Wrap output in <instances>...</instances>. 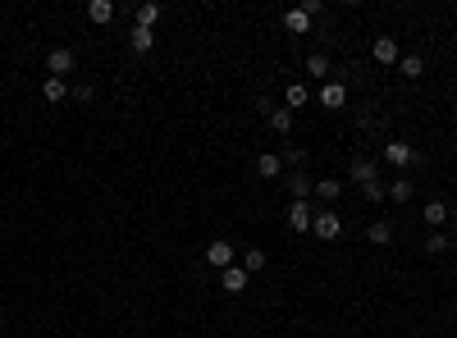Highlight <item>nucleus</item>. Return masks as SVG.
Masks as SVG:
<instances>
[{
    "instance_id": "obj_6",
    "label": "nucleus",
    "mask_w": 457,
    "mask_h": 338,
    "mask_svg": "<svg viewBox=\"0 0 457 338\" xmlns=\"http://www.w3.org/2000/svg\"><path fill=\"white\" fill-rule=\"evenodd\" d=\"M311 219H316L311 201H293V206H288V229H293V234H307V229H311Z\"/></svg>"
},
{
    "instance_id": "obj_26",
    "label": "nucleus",
    "mask_w": 457,
    "mask_h": 338,
    "mask_svg": "<svg viewBox=\"0 0 457 338\" xmlns=\"http://www.w3.org/2000/svg\"><path fill=\"white\" fill-rule=\"evenodd\" d=\"M362 197L371 201V206H380V201H384V183H380V179H375V183H366V188H362Z\"/></svg>"
},
{
    "instance_id": "obj_10",
    "label": "nucleus",
    "mask_w": 457,
    "mask_h": 338,
    "mask_svg": "<svg viewBox=\"0 0 457 338\" xmlns=\"http://www.w3.org/2000/svg\"><path fill=\"white\" fill-rule=\"evenodd\" d=\"M288 192H293V201H311V197H316V179L293 174V179H288Z\"/></svg>"
},
{
    "instance_id": "obj_15",
    "label": "nucleus",
    "mask_w": 457,
    "mask_h": 338,
    "mask_svg": "<svg viewBox=\"0 0 457 338\" xmlns=\"http://www.w3.org/2000/svg\"><path fill=\"white\" fill-rule=\"evenodd\" d=\"M366 238H371L375 247L393 243V224H388V219H371V229H366Z\"/></svg>"
},
{
    "instance_id": "obj_9",
    "label": "nucleus",
    "mask_w": 457,
    "mask_h": 338,
    "mask_svg": "<svg viewBox=\"0 0 457 338\" xmlns=\"http://www.w3.org/2000/svg\"><path fill=\"white\" fill-rule=\"evenodd\" d=\"M129 46H133L138 55H147L151 46H155V28H138V23H133V32H129Z\"/></svg>"
},
{
    "instance_id": "obj_12",
    "label": "nucleus",
    "mask_w": 457,
    "mask_h": 338,
    "mask_svg": "<svg viewBox=\"0 0 457 338\" xmlns=\"http://www.w3.org/2000/svg\"><path fill=\"white\" fill-rule=\"evenodd\" d=\"M348 174H352V183H362V188H366V183H375V160L357 156V160H352V169H348Z\"/></svg>"
},
{
    "instance_id": "obj_14",
    "label": "nucleus",
    "mask_w": 457,
    "mask_h": 338,
    "mask_svg": "<svg viewBox=\"0 0 457 338\" xmlns=\"http://www.w3.org/2000/svg\"><path fill=\"white\" fill-rule=\"evenodd\" d=\"M266 123L284 138V133H293V110H266Z\"/></svg>"
},
{
    "instance_id": "obj_8",
    "label": "nucleus",
    "mask_w": 457,
    "mask_h": 338,
    "mask_svg": "<svg viewBox=\"0 0 457 338\" xmlns=\"http://www.w3.org/2000/svg\"><path fill=\"white\" fill-rule=\"evenodd\" d=\"M375 60H380V64H393V69H398L403 51H398V42H393V37H375Z\"/></svg>"
},
{
    "instance_id": "obj_30",
    "label": "nucleus",
    "mask_w": 457,
    "mask_h": 338,
    "mask_svg": "<svg viewBox=\"0 0 457 338\" xmlns=\"http://www.w3.org/2000/svg\"><path fill=\"white\" fill-rule=\"evenodd\" d=\"M453 229H457V210H453Z\"/></svg>"
},
{
    "instance_id": "obj_7",
    "label": "nucleus",
    "mask_w": 457,
    "mask_h": 338,
    "mask_svg": "<svg viewBox=\"0 0 457 338\" xmlns=\"http://www.w3.org/2000/svg\"><path fill=\"white\" fill-rule=\"evenodd\" d=\"M247 270L242 265H229V270H220V288H225V293H247Z\"/></svg>"
},
{
    "instance_id": "obj_29",
    "label": "nucleus",
    "mask_w": 457,
    "mask_h": 338,
    "mask_svg": "<svg viewBox=\"0 0 457 338\" xmlns=\"http://www.w3.org/2000/svg\"><path fill=\"white\" fill-rule=\"evenodd\" d=\"M444 247H449V238H444V234H430V243H425V252H434V256H439Z\"/></svg>"
},
{
    "instance_id": "obj_23",
    "label": "nucleus",
    "mask_w": 457,
    "mask_h": 338,
    "mask_svg": "<svg viewBox=\"0 0 457 338\" xmlns=\"http://www.w3.org/2000/svg\"><path fill=\"white\" fill-rule=\"evenodd\" d=\"M398 73H403V78H421L425 60H421V55H403V60H398Z\"/></svg>"
},
{
    "instance_id": "obj_18",
    "label": "nucleus",
    "mask_w": 457,
    "mask_h": 338,
    "mask_svg": "<svg viewBox=\"0 0 457 338\" xmlns=\"http://www.w3.org/2000/svg\"><path fill=\"white\" fill-rule=\"evenodd\" d=\"M421 219H425V224H430V229H439V224H449V206H444V201H430V206H425V210H421Z\"/></svg>"
},
{
    "instance_id": "obj_5",
    "label": "nucleus",
    "mask_w": 457,
    "mask_h": 338,
    "mask_svg": "<svg viewBox=\"0 0 457 338\" xmlns=\"http://www.w3.org/2000/svg\"><path fill=\"white\" fill-rule=\"evenodd\" d=\"M320 105H325V110H343V105H348V87H343V78H329L325 87H320Z\"/></svg>"
},
{
    "instance_id": "obj_13",
    "label": "nucleus",
    "mask_w": 457,
    "mask_h": 338,
    "mask_svg": "<svg viewBox=\"0 0 457 338\" xmlns=\"http://www.w3.org/2000/svg\"><path fill=\"white\" fill-rule=\"evenodd\" d=\"M412 188H416L412 179H393V183H388V188H384V197H388V201H398V206H403V201H412Z\"/></svg>"
},
{
    "instance_id": "obj_3",
    "label": "nucleus",
    "mask_w": 457,
    "mask_h": 338,
    "mask_svg": "<svg viewBox=\"0 0 457 338\" xmlns=\"http://www.w3.org/2000/svg\"><path fill=\"white\" fill-rule=\"evenodd\" d=\"M384 160H388V165H398V169H407V165H421V151L393 138V142H384Z\"/></svg>"
},
{
    "instance_id": "obj_20",
    "label": "nucleus",
    "mask_w": 457,
    "mask_h": 338,
    "mask_svg": "<svg viewBox=\"0 0 457 338\" xmlns=\"http://www.w3.org/2000/svg\"><path fill=\"white\" fill-rule=\"evenodd\" d=\"M279 169H284V160H279L275 151H266V156L256 160V174H261V179H279Z\"/></svg>"
},
{
    "instance_id": "obj_4",
    "label": "nucleus",
    "mask_w": 457,
    "mask_h": 338,
    "mask_svg": "<svg viewBox=\"0 0 457 338\" xmlns=\"http://www.w3.org/2000/svg\"><path fill=\"white\" fill-rule=\"evenodd\" d=\"M206 265H215V270H229V265H238V252H233V243H225V238H215V243L206 247Z\"/></svg>"
},
{
    "instance_id": "obj_28",
    "label": "nucleus",
    "mask_w": 457,
    "mask_h": 338,
    "mask_svg": "<svg viewBox=\"0 0 457 338\" xmlns=\"http://www.w3.org/2000/svg\"><path fill=\"white\" fill-rule=\"evenodd\" d=\"M279 160L297 169V165H307V151H302V147H284V156H279Z\"/></svg>"
},
{
    "instance_id": "obj_17",
    "label": "nucleus",
    "mask_w": 457,
    "mask_h": 338,
    "mask_svg": "<svg viewBox=\"0 0 457 338\" xmlns=\"http://www.w3.org/2000/svg\"><path fill=\"white\" fill-rule=\"evenodd\" d=\"M42 96H46L51 105H60L64 96H69V83H64V78H46V83H42Z\"/></svg>"
},
{
    "instance_id": "obj_25",
    "label": "nucleus",
    "mask_w": 457,
    "mask_h": 338,
    "mask_svg": "<svg viewBox=\"0 0 457 338\" xmlns=\"http://www.w3.org/2000/svg\"><path fill=\"white\" fill-rule=\"evenodd\" d=\"M311 101V92H307V83H288V110H302V105Z\"/></svg>"
},
{
    "instance_id": "obj_1",
    "label": "nucleus",
    "mask_w": 457,
    "mask_h": 338,
    "mask_svg": "<svg viewBox=\"0 0 457 338\" xmlns=\"http://www.w3.org/2000/svg\"><path fill=\"white\" fill-rule=\"evenodd\" d=\"M78 64V55L69 51V46H55L51 55H46V78H69Z\"/></svg>"
},
{
    "instance_id": "obj_27",
    "label": "nucleus",
    "mask_w": 457,
    "mask_h": 338,
    "mask_svg": "<svg viewBox=\"0 0 457 338\" xmlns=\"http://www.w3.org/2000/svg\"><path fill=\"white\" fill-rule=\"evenodd\" d=\"M69 96H73V101H78V105H92V101H96V87H87V83H78V87H73V92H69Z\"/></svg>"
},
{
    "instance_id": "obj_22",
    "label": "nucleus",
    "mask_w": 457,
    "mask_h": 338,
    "mask_svg": "<svg viewBox=\"0 0 457 338\" xmlns=\"http://www.w3.org/2000/svg\"><path fill=\"white\" fill-rule=\"evenodd\" d=\"M87 18H92V23H110L114 5H110V0H92V5H87Z\"/></svg>"
},
{
    "instance_id": "obj_19",
    "label": "nucleus",
    "mask_w": 457,
    "mask_h": 338,
    "mask_svg": "<svg viewBox=\"0 0 457 338\" xmlns=\"http://www.w3.org/2000/svg\"><path fill=\"white\" fill-rule=\"evenodd\" d=\"M307 73L311 78H320V83H329V55H307Z\"/></svg>"
},
{
    "instance_id": "obj_21",
    "label": "nucleus",
    "mask_w": 457,
    "mask_h": 338,
    "mask_svg": "<svg viewBox=\"0 0 457 338\" xmlns=\"http://www.w3.org/2000/svg\"><path fill=\"white\" fill-rule=\"evenodd\" d=\"M160 14H165V9L155 5V0H147V5H138V28H155V23H160Z\"/></svg>"
},
{
    "instance_id": "obj_16",
    "label": "nucleus",
    "mask_w": 457,
    "mask_h": 338,
    "mask_svg": "<svg viewBox=\"0 0 457 338\" xmlns=\"http://www.w3.org/2000/svg\"><path fill=\"white\" fill-rule=\"evenodd\" d=\"M284 28H288V32H297V37H307L311 32V14H302V9H288V14H284Z\"/></svg>"
},
{
    "instance_id": "obj_2",
    "label": "nucleus",
    "mask_w": 457,
    "mask_h": 338,
    "mask_svg": "<svg viewBox=\"0 0 457 338\" xmlns=\"http://www.w3.org/2000/svg\"><path fill=\"white\" fill-rule=\"evenodd\" d=\"M311 234L316 238H325V243H334L338 234H343V219H338V210H316V219H311Z\"/></svg>"
},
{
    "instance_id": "obj_24",
    "label": "nucleus",
    "mask_w": 457,
    "mask_h": 338,
    "mask_svg": "<svg viewBox=\"0 0 457 338\" xmlns=\"http://www.w3.org/2000/svg\"><path fill=\"white\" fill-rule=\"evenodd\" d=\"M242 256V270H247V274H261V270H266V252H261V247H251V252H238Z\"/></svg>"
},
{
    "instance_id": "obj_11",
    "label": "nucleus",
    "mask_w": 457,
    "mask_h": 338,
    "mask_svg": "<svg viewBox=\"0 0 457 338\" xmlns=\"http://www.w3.org/2000/svg\"><path fill=\"white\" fill-rule=\"evenodd\" d=\"M316 197L325 201V206H334V201L343 197V183L338 179H316Z\"/></svg>"
}]
</instances>
